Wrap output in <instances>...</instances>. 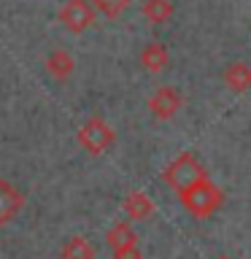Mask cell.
Segmentation results:
<instances>
[{
    "instance_id": "obj_11",
    "label": "cell",
    "mask_w": 251,
    "mask_h": 259,
    "mask_svg": "<svg viewBox=\"0 0 251 259\" xmlns=\"http://www.w3.org/2000/svg\"><path fill=\"white\" fill-rule=\"evenodd\" d=\"M173 11V0H143L141 3V14L149 24H165Z\"/></svg>"
},
{
    "instance_id": "obj_9",
    "label": "cell",
    "mask_w": 251,
    "mask_h": 259,
    "mask_svg": "<svg viewBox=\"0 0 251 259\" xmlns=\"http://www.w3.org/2000/svg\"><path fill=\"white\" fill-rule=\"evenodd\" d=\"M121 208H124L127 219H133V222H146L154 213V202L146 192H127Z\"/></svg>"
},
{
    "instance_id": "obj_10",
    "label": "cell",
    "mask_w": 251,
    "mask_h": 259,
    "mask_svg": "<svg viewBox=\"0 0 251 259\" xmlns=\"http://www.w3.org/2000/svg\"><path fill=\"white\" fill-rule=\"evenodd\" d=\"M224 84L235 95L248 92V89H251V68H248V65H243V62H232L230 68L224 70Z\"/></svg>"
},
{
    "instance_id": "obj_14",
    "label": "cell",
    "mask_w": 251,
    "mask_h": 259,
    "mask_svg": "<svg viewBox=\"0 0 251 259\" xmlns=\"http://www.w3.org/2000/svg\"><path fill=\"white\" fill-rule=\"evenodd\" d=\"M89 3H92V8L97 14H103L105 19H119V16L127 11L130 0H89Z\"/></svg>"
},
{
    "instance_id": "obj_4",
    "label": "cell",
    "mask_w": 251,
    "mask_h": 259,
    "mask_svg": "<svg viewBox=\"0 0 251 259\" xmlns=\"http://www.w3.org/2000/svg\"><path fill=\"white\" fill-rule=\"evenodd\" d=\"M95 16H97V11L92 8L89 0H65V6L60 8V22L73 35H81L84 30L92 27Z\"/></svg>"
},
{
    "instance_id": "obj_8",
    "label": "cell",
    "mask_w": 251,
    "mask_h": 259,
    "mask_svg": "<svg viewBox=\"0 0 251 259\" xmlns=\"http://www.w3.org/2000/svg\"><path fill=\"white\" fill-rule=\"evenodd\" d=\"M168 62H170V54H168L165 44L151 40V44L143 46V52H141V68L146 73H162V70L168 68Z\"/></svg>"
},
{
    "instance_id": "obj_1",
    "label": "cell",
    "mask_w": 251,
    "mask_h": 259,
    "mask_svg": "<svg viewBox=\"0 0 251 259\" xmlns=\"http://www.w3.org/2000/svg\"><path fill=\"white\" fill-rule=\"evenodd\" d=\"M178 200H181V205L189 210L194 219H208L211 213H216V210L222 208L224 192L205 176L202 181L194 184L192 189H186L184 194H178Z\"/></svg>"
},
{
    "instance_id": "obj_13",
    "label": "cell",
    "mask_w": 251,
    "mask_h": 259,
    "mask_svg": "<svg viewBox=\"0 0 251 259\" xmlns=\"http://www.w3.org/2000/svg\"><path fill=\"white\" fill-rule=\"evenodd\" d=\"M60 259H95V246H92L87 238L76 235V238H70V240L62 246Z\"/></svg>"
},
{
    "instance_id": "obj_5",
    "label": "cell",
    "mask_w": 251,
    "mask_h": 259,
    "mask_svg": "<svg viewBox=\"0 0 251 259\" xmlns=\"http://www.w3.org/2000/svg\"><path fill=\"white\" fill-rule=\"evenodd\" d=\"M181 105H184V97L181 92H178L176 87H157V92H154L149 97V111H151V116L154 119H159V121H168V119H173L178 111H181Z\"/></svg>"
},
{
    "instance_id": "obj_7",
    "label": "cell",
    "mask_w": 251,
    "mask_h": 259,
    "mask_svg": "<svg viewBox=\"0 0 251 259\" xmlns=\"http://www.w3.org/2000/svg\"><path fill=\"white\" fill-rule=\"evenodd\" d=\"M46 70L49 76L57 78V81H65L73 76V70H76V60H73L70 52H65V49H54V52L46 54Z\"/></svg>"
},
{
    "instance_id": "obj_2",
    "label": "cell",
    "mask_w": 251,
    "mask_h": 259,
    "mask_svg": "<svg viewBox=\"0 0 251 259\" xmlns=\"http://www.w3.org/2000/svg\"><path fill=\"white\" fill-rule=\"evenodd\" d=\"M205 176H208L205 167L200 165V159L194 157L192 151L178 154V157L170 162L165 170H162V181H165L176 194H184L186 189H192V186L197 181H202Z\"/></svg>"
},
{
    "instance_id": "obj_3",
    "label": "cell",
    "mask_w": 251,
    "mask_h": 259,
    "mask_svg": "<svg viewBox=\"0 0 251 259\" xmlns=\"http://www.w3.org/2000/svg\"><path fill=\"white\" fill-rule=\"evenodd\" d=\"M113 141H116V133H113V127L105 119H100V116L87 119L84 124H81V130H78L81 149H84L87 154H92V157H100L103 151H108L113 146Z\"/></svg>"
},
{
    "instance_id": "obj_12",
    "label": "cell",
    "mask_w": 251,
    "mask_h": 259,
    "mask_svg": "<svg viewBox=\"0 0 251 259\" xmlns=\"http://www.w3.org/2000/svg\"><path fill=\"white\" fill-rule=\"evenodd\" d=\"M105 243H108L111 251L127 248V246H138V235H135V230L127 222H116L108 232H105Z\"/></svg>"
},
{
    "instance_id": "obj_6",
    "label": "cell",
    "mask_w": 251,
    "mask_h": 259,
    "mask_svg": "<svg viewBox=\"0 0 251 259\" xmlns=\"http://www.w3.org/2000/svg\"><path fill=\"white\" fill-rule=\"evenodd\" d=\"M24 208V194L11 181L0 178V224H8Z\"/></svg>"
},
{
    "instance_id": "obj_16",
    "label": "cell",
    "mask_w": 251,
    "mask_h": 259,
    "mask_svg": "<svg viewBox=\"0 0 251 259\" xmlns=\"http://www.w3.org/2000/svg\"><path fill=\"white\" fill-rule=\"evenodd\" d=\"M216 259H230V256H216Z\"/></svg>"
},
{
    "instance_id": "obj_15",
    "label": "cell",
    "mask_w": 251,
    "mask_h": 259,
    "mask_svg": "<svg viewBox=\"0 0 251 259\" xmlns=\"http://www.w3.org/2000/svg\"><path fill=\"white\" fill-rule=\"evenodd\" d=\"M113 259H143L141 248L138 246H127V248H116L113 251Z\"/></svg>"
}]
</instances>
